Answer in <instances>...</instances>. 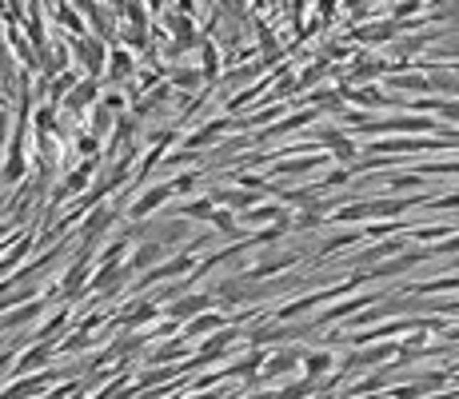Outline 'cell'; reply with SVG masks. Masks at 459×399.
I'll return each mask as SVG.
<instances>
[{
    "label": "cell",
    "instance_id": "obj_39",
    "mask_svg": "<svg viewBox=\"0 0 459 399\" xmlns=\"http://www.w3.org/2000/svg\"><path fill=\"white\" fill-rule=\"evenodd\" d=\"M9 152V112L0 108V156Z\"/></svg>",
    "mask_w": 459,
    "mask_h": 399
},
{
    "label": "cell",
    "instance_id": "obj_10",
    "mask_svg": "<svg viewBox=\"0 0 459 399\" xmlns=\"http://www.w3.org/2000/svg\"><path fill=\"white\" fill-rule=\"evenodd\" d=\"M128 271H132V268H120V264H104L100 276L92 279V288H96V291H116L124 279H128Z\"/></svg>",
    "mask_w": 459,
    "mask_h": 399
},
{
    "label": "cell",
    "instance_id": "obj_31",
    "mask_svg": "<svg viewBox=\"0 0 459 399\" xmlns=\"http://www.w3.org/2000/svg\"><path fill=\"white\" fill-rule=\"evenodd\" d=\"M212 328H224V319H220V316H208V311H204V316H200L192 328H188V336H200V331H212Z\"/></svg>",
    "mask_w": 459,
    "mask_h": 399
},
{
    "label": "cell",
    "instance_id": "obj_23",
    "mask_svg": "<svg viewBox=\"0 0 459 399\" xmlns=\"http://www.w3.org/2000/svg\"><path fill=\"white\" fill-rule=\"evenodd\" d=\"M212 200H192V204H184V219H212Z\"/></svg>",
    "mask_w": 459,
    "mask_h": 399
},
{
    "label": "cell",
    "instance_id": "obj_27",
    "mask_svg": "<svg viewBox=\"0 0 459 399\" xmlns=\"http://www.w3.org/2000/svg\"><path fill=\"white\" fill-rule=\"evenodd\" d=\"M52 128H56V108H52V104H44V108H36V132H41V136H48Z\"/></svg>",
    "mask_w": 459,
    "mask_h": 399
},
{
    "label": "cell",
    "instance_id": "obj_11",
    "mask_svg": "<svg viewBox=\"0 0 459 399\" xmlns=\"http://www.w3.org/2000/svg\"><path fill=\"white\" fill-rule=\"evenodd\" d=\"M196 259L192 256H176V259H168V264H160V268H152L148 276L140 279V284H156V279H172V276H180V271H188Z\"/></svg>",
    "mask_w": 459,
    "mask_h": 399
},
{
    "label": "cell",
    "instance_id": "obj_14",
    "mask_svg": "<svg viewBox=\"0 0 459 399\" xmlns=\"http://www.w3.org/2000/svg\"><path fill=\"white\" fill-rule=\"evenodd\" d=\"M160 259H164V244H152V239H148V244L136 252V259L128 264V268H148V264H156V268H160Z\"/></svg>",
    "mask_w": 459,
    "mask_h": 399
},
{
    "label": "cell",
    "instance_id": "obj_29",
    "mask_svg": "<svg viewBox=\"0 0 459 399\" xmlns=\"http://www.w3.org/2000/svg\"><path fill=\"white\" fill-rule=\"evenodd\" d=\"M403 248V239H391V244H379V248H371V252H364V264H376V259H384V256H391V252H399Z\"/></svg>",
    "mask_w": 459,
    "mask_h": 399
},
{
    "label": "cell",
    "instance_id": "obj_22",
    "mask_svg": "<svg viewBox=\"0 0 459 399\" xmlns=\"http://www.w3.org/2000/svg\"><path fill=\"white\" fill-rule=\"evenodd\" d=\"M232 339H236V331H220V336H216V339H208V343H204V356H200V359L224 356V351H228V343H232Z\"/></svg>",
    "mask_w": 459,
    "mask_h": 399
},
{
    "label": "cell",
    "instance_id": "obj_3",
    "mask_svg": "<svg viewBox=\"0 0 459 399\" xmlns=\"http://www.w3.org/2000/svg\"><path fill=\"white\" fill-rule=\"evenodd\" d=\"M164 24H168V32H172V48H176V56H180V52H188V48H200V44H204L188 12H180V9H176V12H164Z\"/></svg>",
    "mask_w": 459,
    "mask_h": 399
},
{
    "label": "cell",
    "instance_id": "obj_4",
    "mask_svg": "<svg viewBox=\"0 0 459 399\" xmlns=\"http://www.w3.org/2000/svg\"><path fill=\"white\" fill-rule=\"evenodd\" d=\"M316 140H320V144H324V148L332 152L336 160H344V164H352V160H356V144H352V136H344L339 128H320Z\"/></svg>",
    "mask_w": 459,
    "mask_h": 399
},
{
    "label": "cell",
    "instance_id": "obj_2",
    "mask_svg": "<svg viewBox=\"0 0 459 399\" xmlns=\"http://www.w3.org/2000/svg\"><path fill=\"white\" fill-rule=\"evenodd\" d=\"M408 200H367V204H352V208H339L336 219L352 224V219H391L399 212H408Z\"/></svg>",
    "mask_w": 459,
    "mask_h": 399
},
{
    "label": "cell",
    "instance_id": "obj_7",
    "mask_svg": "<svg viewBox=\"0 0 459 399\" xmlns=\"http://www.w3.org/2000/svg\"><path fill=\"white\" fill-rule=\"evenodd\" d=\"M96 96H100L96 80H80V84H76V88L68 92V96H64V112H68V116H80V112L88 108V104H92Z\"/></svg>",
    "mask_w": 459,
    "mask_h": 399
},
{
    "label": "cell",
    "instance_id": "obj_15",
    "mask_svg": "<svg viewBox=\"0 0 459 399\" xmlns=\"http://www.w3.org/2000/svg\"><path fill=\"white\" fill-rule=\"evenodd\" d=\"M112 219H116V212H112V208H96V212H92V219L84 224V236L96 239L104 228H108V224H112Z\"/></svg>",
    "mask_w": 459,
    "mask_h": 399
},
{
    "label": "cell",
    "instance_id": "obj_8",
    "mask_svg": "<svg viewBox=\"0 0 459 399\" xmlns=\"http://www.w3.org/2000/svg\"><path fill=\"white\" fill-rule=\"evenodd\" d=\"M56 24H60V28H68L72 36H88V20L72 9V0H60V4H56Z\"/></svg>",
    "mask_w": 459,
    "mask_h": 399
},
{
    "label": "cell",
    "instance_id": "obj_38",
    "mask_svg": "<svg viewBox=\"0 0 459 399\" xmlns=\"http://www.w3.org/2000/svg\"><path fill=\"white\" fill-rule=\"evenodd\" d=\"M419 184H423V176H396V180H391V188H396V192H403V188H419Z\"/></svg>",
    "mask_w": 459,
    "mask_h": 399
},
{
    "label": "cell",
    "instance_id": "obj_12",
    "mask_svg": "<svg viewBox=\"0 0 459 399\" xmlns=\"http://www.w3.org/2000/svg\"><path fill=\"white\" fill-rule=\"evenodd\" d=\"M80 80H76V72H60V76H52V84H48V100L52 104H64V96H68L72 88H76Z\"/></svg>",
    "mask_w": 459,
    "mask_h": 399
},
{
    "label": "cell",
    "instance_id": "obj_43",
    "mask_svg": "<svg viewBox=\"0 0 459 399\" xmlns=\"http://www.w3.org/2000/svg\"><path fill=\"white\" fill-rule=\"evenodd\" d=\"M192 399H216V395H208V391H204V395H192Z\"/></svg>",
    "mask_w": 459,
    "mask_h": 399
},
{
    "label": "cell",
    "instance_id": "obj_1",
    "mask_svg": "<svg viewBox=\"0 0 459 399\" xmlns=\"http://www.w3.org/2000/svg\"><path fill=\"white\" fill-rule=\"evenodd\" d=\"M76 64L80 68H88V76H104L108 72V56H112V48H104V40L96 36V32H88V36H76Z\"/></svg>",
    "mask_w": 459,
    "mask_h": 399
},
{
    "label": "cell",
    "instance_id": "obj_34",
    "mask_svg": "<svg viewBox=\"0 0 459 399\" xmlns=\"http://www.w3.org/2000/svg\"><path fill=\"white\" fill-rule=\"evenodd\" d=\"M0 84H12V60L9 48H4V36H0Z\"/></svg>",
    "mask_w": 459,
    "mask_h": 399
},
{
    "label": "cell",
    "instance_id": "obj_5",
    "mask_svg": "<svg viewBox=\"0 0 459 399\" xmlns=\"http://www.w3.org/2000/svg\"><path fill=\"white\" fill-rule=\"evenodd\" d=\"M208 304H212L208 291H192V296L176 299L172 308H168V316H172V323H176V319H196V316H204V311H208Z\"/></svg>",
    "mask_w": 459,
    "mask_h": 399
},
{
    "label": "cell",
    "instance_id": "obj_40",
    "mask_svg": "<svg viewBox=\"0 0 459 399\" xmlns=\"http://www.w3.org/2000/svg\"><path fill=\"white\" fill-rule=\"evenodd\" d=\"M371 4V0H347V9H352V16H364V9Z\"/></svg>",
    "mask_w": 459,
    "mask_h": 399
},
{
    "label": "cell",
    "instance_id": "obj_37",
    "mask_svg": "<svg viewBox=\"0 0 459 399\" xmlns=\"http://www.w3.org/2000/svg\"><path fill=\"white\" fill-rule=\"evenodd\" d=\"M172 188H176V196L192 192V188H196V172H184V176H176V180H172Z\"/></svg>",
    "mask_w": 459,
    "mask_h": 399
},
{
    "label": "cell",
    "instance_id": "obj_20",
    "mask_svg": "<svg viewBox=\"0 0 459 399\" xmlns=\"http://www.w3.org/2000/svg\"><path fill=\"white\" fill-rule=\"evenodd\" d=\"M156 316V299H140V308H132L128 316H124V323L128 328H136V323H144V319H152Z\"/></svg>",
    "mask_w": 459,
    "mask_h": 399
},
{
    "label": "cell",
    "instance_id": "obj_30",
    "mask_svg": "<svg viewBox=\"0 0 459 399\" xmlns=\"http://www.w3.org/2000/svg\"><path fill=\"white\" fill-rule=\"evenodd\" d=\"M316 168V156H307V160H292V164H280V176H296V172H312Z\"/></svg>",
    "mask_w": 459,
    "mask_h": 399
},
{
    "label": "cell",
    "instance_id": "obj_35",
    "mask_svg": "<svg viewBox=\"0 0 459 399\" xmlns=\"http://www.w3.org/2000/svg\"><path fill=\"white\" fill-rule=\"evenodd\" d=\"M212 224H216V228H220V232H224V236H236V219L228 216V212H220V208H216Z\"/></svg>",
    "mask_w": 459,
    "mask_h": 399
},
{
    "label": "cell",
    "instance_id": "obj_26",
    "mask_svg": "<svg viewBox=\"0 0 459 399\" xmlns=\"http://www.w3.org/2000/svg\"><path fill=\"white\" fill-rule=\"evenodd\" d=\"M292 363H296V351H280V356L268 359V375H284Z\"/></svg>",
    "mask_w": 459,
    "mask_h": 399
},
{
    "label": "cell",
    "instance_id": "obj_44",
    "mask_svg": "<svg viewBox=\"0 0 459 399\" xmlns=\"http://www.w3.org/2000/svg\"><path fill=\"white\" fill-rule=\"evenodd\" d=\"M4 232H9V224H0V236H4Z\"/></svg>",
    "mask_w": 459,
    "mask_h": 399
},
{
    "label": "cell",
    "instance_id": "obj_28",
    "mask_svg": "<svg viewBox=\"0 0 459 399\" xmlns=\"http://www.w3.org/2000/svg\"><path fill=\"white\" fill-rule=\"evenodd\" d=\"M108 124H112V108H108V104H96V116H92V136L108 132Z\"/></svg>",
    "mask_w": 459,
    "mask_h": 399
},
{
    "label": "cell",
    "instance_id": "obj_19",
    "mask_svg": "<svg viewBox=\"0 0 459 399\" xmlns=\"http://www.w3.org/2000/svg\"><path fill=\"white\" fill-rule=\"evenodd\" d=\"M41 388H44V379H24V383H16V388L0 391V399H24V395H36Z\"/></svg>",
    "mask_w": 459,
    "mask_h": 399
},
{
    "label": "cell",
    "instance_id": "obj_16",
    "mask_svg": "<svg viewBox=\"0 0 459 399\" xmlns=\"http://www.w3.org/2000/svg\"><path fill=\"white\" fill-rule=\"evenodd\" d=\"M220 132H224V120H212V124H204V128L196 132V136H188V148H204L208 140H220Z\"/></svg>",
    "mask_w": 459,
    "mask_h": 399
},
{
    "label": "cell",
    "instance_id": "obj_17",
    "mask_svg": "<svg viewBox=\"0 0 459 399\" xmlns=\"http://www.w3.org/2000/svg\"><path fill=\"white\" fill-rule=\"evenodd\" d=\"M391 356V348H371V351H359V356L347 359V368H371V363H384Z\"/></svg>",
    "mask_w": 459,
    "mask_h": 399
},
{
    "label": "cell",
    "instance_id": "obj_32",
    "mask_svg": "<svg viewBox=\"0 0 459 399\" xmlns=\"http://www.w3.org/2000/svg\"><path fill=\"white\" fill-rule=\"evenodd\" d=\"M72 9L80 12V16L88 20V24H92L96 16H100V4H96V0H72Z\"/></svg>",
    "mask_w": 459,
    "mask_h": 399
},
{
    "label": "cell",
    "instance_id": "obj_9",
    "mask_svg": "<svg viewBox=\"0 0 459 399\" xmlns=\"http://www.w3.org/2000/svg\"><path fill=\"white\" fill-rule=\"evenodd\" d=\"M136 72V60L128 48H112V56H108V76H112V84H120V80H132Z\"/></svg>",
    "mask_w": 459,
    "mask_h": 399
},
{
    "label": "cell",
    "instance_id": "obj_25",
    "mask_svg": "<svg viewBox=\"0 0 459 399\" xmlns=\"http://www.w3.org/2000/svg\"><path fill=\"white\" fill-rule=\"evenodd\" d=\"M84 276H88V271H84V264H72L68 276H64V284H60V291H64V296H72V291L84 284Z\"/></svg>",
    "mask_w": 459,
    "mask_h": 399
},
{
    "label": "cell",
    "instance_id": "obj_41",
    "mask_svg": "<svg viewBox=\"0 0 459 399\" xmlns=\"http://www.w3.org/2000/svg\"><path fill=\"white\" fill-rule=\"evenodd\" d=\"M439 252H459V236H455V239H448V244H443Z\"/></svg>",
    "mask_w": 459,
    "mask_h": 399
},
{
    "label": "cell",
    "instance_id": "obj_18",
    "mask_svg": "<svg viewBox=\"0 0 459 399\" xmlns=\"http://www.w3.org/2000/svg\"><path fill=\"white\" fill-rule=\"evenodd\" d=\"M327 368H332V351H316V356H307V359H304V371H307V379H320Z\"/></svg>",
    "mask_w": 459,
    "mask_h": 399
},
{
    "label": "cell",
    "instance_id": "obj_13",
    "mask_svg": "<svg viewBox=\"0 0 459 399\" xmlns=\"http://www.w3.org/2000/svg\"><path fill=\"white\" fill-rule=\"evenodd\" d=\"M48 356H52V348H48V343H36L32 351H24V356L16 359V371H21V375H24V371H36V368H41V363H44Z\"/></svg>",
    "mask_w": 459,
    "mask_h": 399
},
{
    "label": "cell",
    "instance_id": "obj_21",
    "mask_svg": "<svg viewBox=\"0 0 459 399\" xmlns=\"http://www.w3.org/2000/svg\"><path fill=\"white\" fill-rule=\"evenodd\" d=\"M200 52H204V68H200V72H204V80H216V72H220V52H216V44H208V40H204Z\"/></svg>",
    "mask_w": 459,
    "mask_h": 399
},
{
    "label": "cell",
    "instance_id": "obj_36",
    "mask_svg": "<svg viewBox=\"0 0 459 399\" xmlns=\"http://www.w3.org/2000/svg\"><path fill=\"white\" fill-rule=\"evenodd\" d=\"M436 108H439V116H443V120H455V124H459V100H436Z\"/></svg>",
    "mask_w": 459,
    "mask_h": 399
},
{
    "label": "cell",
    "instance_id": "obj_24",
    "mask_svg": "<svg viewBox=\"0 0 459 399\" xmlns=\"http://www.w3.org/2000/svg\"><path fill=\"white\" fill-rule=\"evenodd\" d=\"M172 80L180 84V88L196 92V88H200V80H204V72H196V68H176V72H172Z\"/></svg>",
    "mask_w": 459,
    "mask_h": 399
},
{
    "label": "cell",
    "instance_id": "obj_42",
    "mask_svg": "<svg viewBox=\"0 0 459 399\" xmlns=\"http://www.w3.org/2000/svg\"><path fill=\"white\" fill-rule=\"evenodd\" d=\"M4 363H12V356H9V351H4V356H0V368H4Z\"/></svg>",
    "mask_w": 459,
    "mask_h": 399
},
{
    "label": "cell",
    "instance_id": "obj_6",
    "mask_svg": "<svg viewBox=\"0 0 459 399\" xmlns=\"http://www.w3.org/2000/svg\"><path fill=\"white\" fill-rule=\"evenodd\" d=\"M172 196H176V188H172V184H160V188L144 192V196H140V200H136V204H132V212H128V216H132V219H144V216H152V212L160 208L164 200H172Z\"/></svg>",
    "mask_w": 459,
    "mask_h": 399
},
{
    "label": "cell",
    "instance_id": "obj_33",
    "mask_svg": "<svg viewBox=\"0 0 459 399\" xmlns=\"http://www.w3.org/2000/svg\"><path fill=\"white\" fill-rule=\"evenodd\" d=\"M391 84H396V88H411V92H428L431 88L423 76H399V80H391Z\"/></svg>",
    "mask_w": 459,
    "mask_h": 399
}]
</instances>
